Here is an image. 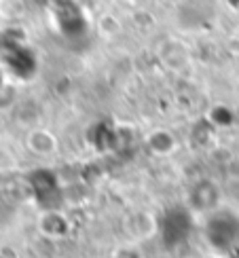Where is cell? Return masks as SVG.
I'll use <instances>...</instances> for the list:
<instances>
[{"label":"cell","mask_w":239,"mask_h":258,"mask_svg":"<svg viewBox=\"0 0 239 258\" xmlns=\"http://www.w3.org/2000/svg\"><path fill=\"white\" fill-rule=\"evenodd\" d=\"M28 146H30L32 153H36V155L57 153V140H55V136H51L47 129H34V132H30Z\"/></svg>","instance_id":"6da1fadb"},{"label":"cell","mask_w":239,"mask_h":258,"mask_svg":"<svg viewBox=\"0 0 239 258\" xmlns=\"http://www.w3.org/2000/svg\"><path fill=\"white\" fill-rule=\"evenodd\" d=\"M148 144H150L153 153L169 155V153H173V148H176V140H173V136L169 132H155L148 138Z\"/></svg>","instance_id":"7a4b0ae2"},{"label":"cell","mask_w":239,"mask_h":258,"mask_svg":"<svg viewBox=\"0 0 239 258\" xmlns=\"http://www.w3.org/2000/svg\"><path fill=\"white\" fill-rule=\"evenodd\" d=\"M97 30H100V34H104L106 38H112L121 32V21H118L114 15L106 13L97 19Z\"/></svg>","instance_id":"3957f363"},{"label":"cell","mask_w":239,"mask_h":258,"mask_svg":"<svg viewBox=\"0 0 239 258\" xmlns=\"http://www.w3.org/2000/svg\"><path fill=\"white\" fill-rule=\"evenodd\" d=\"M26 13V5L24 0H0V15L7 19H17L24 17Z\"/></svg>","instance_id":"277c9868"}]
</instances>
